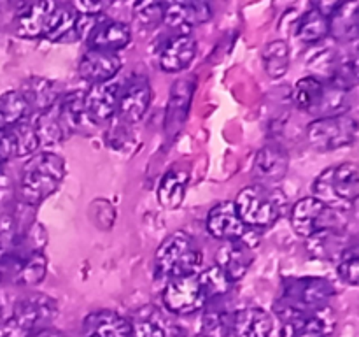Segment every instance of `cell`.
Masks as SVG:
<instances>
[{
  "instance_id": "cell-11",
  "label": "cell",
  "mask_w": 359,
  "mask_h": 337,
  "mask_svg": "<svg viewBox=\"0 0 359 337\" xmlns=\"http://www.w3.org/2000/svg\"><path fill=\"white\" fill-rule=\"evenodd\" d=\"M153 102V88L146 77H135L119 86L116 116L126 125L140 121Z\"/></svg>"
},
{
  "instance_id": "cell-15",
  "label": "cell",
  "mask_w": 359,
  "mask_h": 337,
  "mask_svg": "<svg viewBox=\"0 0 359 337\" xmlns=\"http://www.w3.org/2000/svg\"><path fill=\"white\" fill-rule=\"evenodd\" d=\"M290 168V154L280 144H266L256 153L255 164H252V174H255L258 185L276 186Z\"/></svg>"
},
{
  "instance_id": "cell-25",
  "label": "cell",
  "mask_w": 359,
  "mask_h": 337,
  "mask_svg": "<svg viewBox=\"0 0 359 337\" xmlns=\"http://www.w3.org/2000/svg\"><path fill=\"white\" fill-rule=\"evenodd\" d=\"M56 112L65 128L67 136L70 133H84L93 126L84 109V91L74 90L63 95L56 104Z\"/></svg>"
},
{
  "instance_id": "cell-1",
  "label": "cell",
  "mask_w": 359,
  "mask_h": 337,
  "mask_svg": "<svg viewBox=\"0 0 359 337\" xmlns=\"http://www.w3.org/2000/svg\"><path fill=\"white\" fill-rule=\"evenodd\" d=\"M333 295H335V286L326 277H286L283 281L280 295L273 302V311L283 323L304 312L326 308L330 305Z\"/></svg>"
},
{
  "instance_id": "cell-32",
  "label": "cell",
  "mask_w": 359,
  "mask_h": 337,
  "mask_svg": "<svg viewBox=\"0 0 359 337\" xmlns=\"http://www.w3.org/2000/svg\"><path fill=\"white\" fill-rule=\"evenodd\" d=\"M263 67L265 72L269 74L272 79H280L286 76L287 69L291 63V48L286 41L283 39H276L270 41L269 44L263 48L262 51Z\"/></svg>"
},
{
  "instance_id": "cell-19",
  "label": "cell",
  "mask_w": 359,
  "mask_h": 337,
  "mask_svg": "<svg viewBox=\"0 0 359 337\" xmlns=\"http://www.w3.org/2000/svg\"><path fill=\"white\" fill-rule=\"evenodd\" d=\"M123 67V58L118 53L90 49L79 62V76L93 84L111 83Z\"/></svg>"
},
{
  "instance_id": "cell-16",
  "label": "cell",
  "mask_w": 359,
  "mask_h": 337,
  "mask_svg": "<svg viewBox=\"0 0 359 337\" xmlns=\"http://www.w3.org/2000/svg\"><path fill=\"white\" fill-rule=\"evenodd\" d=\"M58 4L53 0H44V2H32L25 4L16 14L14 28L16 34L23 39H39L48 34L49 23L55 14Z\"/></svg>"
},
{
  "instance_id": "cell-45",
  "label": "cell",
  "mask_w": 359,
  "mask_h": 337,
  "mask_svg": "<svg viewBox=\"0 0 359 337\" xmlns=\"http://www.w3.org/2000/svg\"><path fill=\"white\" fill-rule=\"evenodd\" d=\"M0 281H2V277H0Z\"/></svg>"
},
{
  "instance_id": "cell-9",
  "label": "cell",
  "mask_w": 359,
  "mask_h": 337,
  "mask_svg": "<svg viewBox=\"0 0 359 337\" xmlns=\"http://www.w3.org/2000/svg\"><path fill=\"white\" fill-rule=\"evenodd\" d=\"M56 315H58V304L55 298L48 297L46 293H32L14 304L11 319L32 336L39 330L48 329Z\"/></svg>"
},
{
  "instance_id": "cell-23",
  "label": "cell",
  "mask_w": 359,
  "mask_h": 337,
  "mask_svg": "<svg viewBox=\"0 0 359 337\" xmlns=\"http://www.w3.org/2000/svg\"><path fill=\"white\" fill-rule=\"evenodd\" d=\"M193 93H195V79L193 77H181L172 84L170 100H168L167 116H165V126L170 133L179 132L182 123L188 118Z\"/></svg>"
},
{
  "instance_id": "cell-33",
  "label": "cell",
  "mask_w": 359,
  "mask_h": 337,
  "mask_svg": "<svg viewBox=\"0 0 359 337\" xmlns=\"http://www.w3.org/2000/svg\"><path fill=\"white\" fill-rule=\"evenodd\" d=\"M196 277H198L200 286H202L203 293H205L207 305H212L214 302H219L221 298L226 297L231 291V288H233V283L228 279L226 274H224L217 265H210L207 267V269L200 270V272L196 274Z\"/></svg>"
},
{
  "instance_id": "cell-41",
  "label": "cell",
  "mask_w": 359,
  "mask_h": 337,
  "mask_svg": "<svg viewBox=\"0 0 359 337\" xmlns=\"http://www.w3.org/2000/svg\"><path fill=\"white\" fill-rule=\"evenodd\" d=\"M11 158H14V151H13V143H11L9 132H7V128L0 130V165L9 161Z\"/></svg>"
},
{
  "instance_id": "cell-26",
  "label": "cell",
  "mask_w": 359,
  "mask_h": 337,
  "mask_svg": "<svg viewBox=\"0 0 359 337\" xmlns=\"http://www.w3.org/2000/svg\"><path fill=\"white\" fill-rule=\"evenodd\" d=\"M20 91L25 97V100H27L32 114L49 111L62 98V90H60L58 83H55L51 79H46V77H28Z\"/></svg>"
},
{
  "instance_id": "cell-29",
  "label": "cell",
  "mask_w": 359,
  "mask_h": 337,
  "mask_svg": "<svg viewBox=\"0 0 359 337\" xmlns=\"http://www.w3.org/2000/svg\"><path fill=\"white\" fill-rule=\"evenodd\" d=\"M30 121L35 130V136L39 139V147L58 146L62 140H65V137H69L65 128H63L62 121H60L56 105L53 109H49V111L37 112V114L30 116Z\"/></svg>"
},
{
  "instance_id": "cell-39",
  "label": "cell",
  "mask_w": 359,
  "mask_h": 337,
  "mask_svg": "<svg viewBox=\"0 0 359 337\" xmlns=\"http://www.w3.org/2000/svg\"><path fill=\"white\" fill-rule=\"evenodd\" d=\"M165 2H140L133 6V20L146 28H156L163 23Z\"/></svg>"
},
{
  "instance_id": "cell-22",
  "label": "cell",
  "mask_w": 359,
  "mask_h": 337,
  "mask_svg": "<svg viewBox=\"0 0 359 337\" xmlns=\"http://www.w3.org/2000/svg\"><path fill=\"white\" fill-rule=\"evenodd\" d=\"M83 337H130V319L111 309H98L84 318Z\"/></svg>"
},
{
  "instance_id": "cell-6",
  "label": "cell",
  "mask_w": 359,
  "mask_h": 337,
  "mask_svg": "<svg viewBox=\"0 0 359 337\" xmlns=\"http://www.w3.org/2000/svg\"><path fill=\"white\" fill-rule=\"evenodd\" d=\"M347 211L332 209L314 197H304L290 209V221L294 234L309 239L312 235L333 228H346Z\"/></svg>"
},
{
  "instance_id": "cell-14",
  "label": "cell",
  "mask_w": 359,
  "mask_h": 337,
  "mask_svg": "<svg viewBox=\"0 0 359 337\" xmlns=\"http://www.w3.org/2000/svg\"><path fill=\"white\" fill-rule=\"evenodd\" d=\"M212 9L205 2H165L163 25L175 34H191V28L207 23Z\"/></svg>"
},
{
  "instance_id": "cell-24",
  "label": "cell",
  "mask_w": 359,
  "mask_h": 337,
  "mask_svg": "<svg viewBox=\"0 0 359 337\" xmlns=\"http://www.w3.org/2000/svg\"><path fill=\"white\" fill-rule=\"evenodd\" d=\"M132 41V28L123 21L109 20L105 18L93 34L88 39V46L90 49H97V51H109L118 53L125 49Z\"/></svg>"
},
{
  "instance_id": "cell-36",
  "label": "cell",
  "mask_w": 359,
  "mask_h": 337,
  "mask_svg": "<svg viewBox=\"0 0 359 337\" xmlns=\"http://www.w3.org/2000/svg\"><path fill=\"white\" fill-rule=\"evenodd\" d=\"M7 132H9L11 143H13L14 158H30L32 154L37 153L39 139L35 136L30 118L13 125L11 128H7Z\"/></svg>"
},
{
  "instance_id": "cell-38",
  "label": "cell",
  "mask_w": 359,
  "mask_h": 337,
  "mask_svg": "<svg viewBox=\"0 0 359 337\" xmlns=\"http://www.w3.org/2000/svg\"><path fill=\"white\" fill-rule=\"evenodd\" d=\"M337 274L340 279L349 286H358L359 284V248L358 244H351L342 256L339 258L337 265Z\"/></svg>"
},
{
  "instance_id": "cell-7",
  "label": "cell",
  "mask_w": 359,
  "mask_h": 337,
  "mask_svg": "<svg viewBox=\"0 0 359 337\" xmlns=\"http://www.w3.org/2000/svg\"><path fill=\"white\" fill-rule=\"evenodd\" d=\"M358 139V121L351 114L318 118L307 126V140L316 151L328 153L351 146Z\"/></svg>"
},
{
  "instance_id": "cell-34",
  "label": "cell",
  "mask_w": 359,
  "mask_h": 337,
  "mask_svg": "<svg viewBox=\"0 0 359 337\" xmlns=\"http://www.w3.org/2000/svg\"><path fill=\"white\" fill-rule=\"evenodd\" d=\"M32 116L27 100L21 91H7L0 95V130L11 128L16 123L28 119Z\"/></svg>"
},
{
  "instance_id": "cell-42",
  "label": "cell",
  "mask_w": 359,
  "mask_h": 337,
  "mask_svg": "<svg viewBox=\"0 0 359 337\" xmlns=\"http://www.w3.org/2000/svg\"><path fill=\"white\" fill-rule=\"evenodd\" d=\"M77 14H100L104 11V4L97 2H74L70 4Z\"/></svg>"
},
{
  "instance_id": "cell-21",
  "label": "cell",
  "mask_w": 359,
  "mask_h": 337,
  "mask_svg": "<svg viewBox=\"0 0 359 337\" xmlns=\"http://www.w3.org/2000/svg\"><path fill=\"white\" fill-rule=\"evenodd\" d=\"M255 262V253L242 241H228L217 248L216 265L223 270L231 283L241 281L251 269Z\"/></svg>"
},
{
  "instance_id": "cell-2",
  "label": "cell",
  "mask_w": 359,
  "mask_h": 337,
  "mask_svg": "<svg viewBox=\"0 0 359 337\" xmlns=\"http://www.w3.org/2000/svg\"><path fill=\"white\" fill-rule=\"evenodd\" d=\"M65 178V160L53 151H39L27 158L18 181V195L25 206H39L51 197Z\"/></svg>"
},
{
  "instance_id": "cell-44",
  "label": "cell",
  "mask_w": 359,
  "mask_h": 337,
  "mask_svg": "<svg viewBox=\"0 0 359 337\" xmlns=\"http://www.w3.org/2000/svg\"><path fill=\"white\" fill-rule=\"evenodd\" d=\"M195 337H217V336H205V333H198V336H195Z\"/></svg>"
},
{
  "instance_id": "cell-40",
  "label": "cell",
  "mask_w": 359,
  "mask_h": 337,
  "mask_svg": "<svg viewBox=\"0 0 359 337\" xmlns=\"http://www.w3.org/2000/svg\"><path fill=\"white\" fill-rule=\"evenodd\" d=\"M133 140H135V136H133V132L130 130V125L123 123L121 119H118V121L109 128V132L105 133V143L118 151L130 150Z\"/></svg>"
},
{
  "instance_id": "cell-43",
  "label": "cell",
  "mask_w": 359,
  "mask_h": 337,
  "mask_svg": "<svg viewBox=\"0 0 359 337\" xmlns=\"http://www.w3.org/2000/svg\"><path fill=\"white\" fill-rule=\"evenodd\" d=\"M30 337H65V333L58 329H51V326H48V329H42L39 330V332L32 333Z\"/></svg>"
},
{
  "instance_id": "cell-30",
  "label": "cell",
  "mask_w": 359,
  "mask_h": 337,
  "mask_svg": "<svg viewBox=\"0 0 359 337\" xmlns=\"http://www.w3.org/2000/svg\"><path fill=\"white\" fill-rule=\"evenodd\" d=\"M323 95H325V81L316 76H307L297 81L291 98L300 111L318 114Z\"/></svg>"
},
{
  "instance_id": "cell-31",
  "label": "cell",
  "mask_w": 359,
  "mask_h": 337,
  "mask_svg": "<svg viewBox=\"0 0 359 337\" xmlns=\"http://www.w3.org/2000/svg\"><path fill=\"white\" fill-rule=\"evenodd\" d=\"M188 172L177 171L172 168L167 174L161 178L160 185H158V202L160 206L167 207V209H177L182 204L186 195V188H188Z\"/></svg>"
},
{
  "instance_id": "cell-3",
  "label": "cell",
  "mask_w": 359,
  "mask_h": 337,
  "mask_svg": "<svg viewBox=\"0 0 359 337\" xmlns=\"http://www.w3.org/2000/svg\"><path fill=\"white\" fill-rule=\"evenodd\" d=\"M233 204L245 227L258 232L276 225L290 211L286 193L279 186L258 183L242 188Z\"/></svg>"
},
{
  "instance_id": "cell-35",
  "label": "cell",
  "mask_w": 359,
  "mask_h": 337,
  "mask_svg": "<svg viewBox=\"0 0 359 337\" xmlns=\"http://www.w3.org/2000/svg\"><path fill=\"white\" fill-rule=\"evenodd\" d=\"M330 35V21L326 14H323L318 7L311 6V9L302 16L298 25V39L307 44H318Z\"/></svg>"
},
{
  "instance_id": "cell-12",
  "label": "cell",
  "mask_w": 359,
  "mask_h": 337,
  "mask_svg": "<svg viewBox=\"0 0 359 337\" xmlns=\"http://www.w3.org/2000/svg\"><path fill=\"white\" fill-rule=\"evenodd\" d=\"M335 326V312L330 305H326L283 322L280 337H330Z\"/></svg>"
},
{
  "instance_id": "cell-20",
  "label": "cell",
  "mask_w": 359,
  "mask_h": 337,
  "mask_svg": "<svg viewBox=\"0 0 359 337\" xmlns=\"http://www.w3.org/2000/svg\"><path fill=\"white\" fill-rule=\"evenodd\" d=\"M130 337H186L179 326L165 318L163 312L154 305H144L130 319Z\"/></svg>"
},
{
  "instance_id": "cell-28",
  "label": "cell",
  "mask_w": 359,
  "mask_h": 337,
  "mask_svg": "<svg viewBox=\"0 0 359 337\" xmlns=\"http://www.w3.org/2000/svg\"><path fill=\"white\" fill-rule=\"evenodd\" d=\"M359 2H340L330 14V34L339 42H356L359 30Z\"/></svg>"
},
{
  "instance_id": "cell-18",
  "label": "cell",
  "mask_w": 359,
  "mask_h": 337,
  "mask_svg": "<svg viewBox=\"0 0 359 337\" xmlns=\"http://www.w3.org/2000/svg\"><path fill=\"white\" fill-rule=\"evenodd\" d=\"M118 83L93 84L88 91H84V109L93 125L112 121L118 111Z\"/></svg>"
},
{
  "instance_id": "cell-37",
  "label": "cell",
  "mask_w": 359,
  "mask_h": 337,
  "mask_svg": "<svg viewBox=\"0 0 359 337\" xmlns=\"http://www.w3.org/2000/svg\"><path fill=\"white\" fill-rule=\"evenodd\" d=\"M76 18L77 13L70 6H62L58 4L55 14L51 18V23H49L48 34L44 35V39L51 42H60L63 39L69 37L70 34H74V27H76Z\"/></svg>"
},
{
  "instance_id": "cell-5",
  "label": "cell",
  "mask_w": 359,
  "mask_h": 337,
  "mask_svg": "<svg viewBox=\"0 0 359 337\" xmlns=\"http://www.w3.org/2000/svg\"><path fill=\"white\" fill-rule=\"evenodd\" d=\"M312 197L325 206L349 211L359 197V171L353 161L325 168L312 183Z\"/></svg>"
},
{
  "instance_id": "cell-10",
  "label": "cell",
  "mask_w": 359,
  "mask_h": 337,
  "mask_svg": "<svg viewBox=\"0 0 359 337\" xmlns=\"http://www.w3.org/2000/svg\"><path fill=\"white\" fill-rule=\"evenodd\" d=\"M273 318L266 309L251 305L228 312L221 337H270Z\"/></svg>"
},
{
  "instance_id": "cell-4",
  "label": "cell",
  "mask_w": 359,
  "mask_h": 337,
  "mask_svg": "<svg viewBox=\"0 0 359 337\" xmlns=\"http://www.w3.org/2000/svg\"><path fill=\"white\" fill-rule=\"evenodd\" d=\"M154 267L160 276L168 279L198 274L202 267V249L188 232H172L158 246Z\"/></svg>"
},
{
  "instance_id": "cell-13",
  "label": "cell",
  "mask_w": 359,
  "mask_h": 337,
  "mask_svg": "<svg viewBox=\"0 0 359 337\" xmlns=\"http://www.w3.org/2000/svg\"><path fill=\"white\" fill-rule=\"evenodd\" d=\"M207 230L214 239L221 242H244L251 228L245 227L244 221L241 220L233 200H223V202L216 204L207 214Z\"/></svg>"
},
{
  "instance_id": "cell-27",
  "label": "cell",
  "mask_w": 359,
  "mask_h": 337,
  "mask_svg": "<svg viewBox=\"0 0 359 337\" xmlns=\"http://www.w3.org/2000/svg\"><path fill=\"white\" fill-rule=\"evenodd\" d=\"M305 246L314 258L339 260L351 244L346 228H333L305 239Z\"/></svg>"
},
{
  "instance_id": "cell-17",
  "label": "cell",
  "mask_w": 359,
  "mask_h": 337,
  "mask_svg": "<svg viewBox=\"0 0 359 337\" xmlns=\"http://www.w3.org/2000/svg\"><path fill=\"white\" fill-rule=\"evenodd\" d=\"M196 56V41L191 34H175L165 41L158 53V65L163 72L177 74L188 69Z\"/></svg>"
},
{
  "instance_id": "cell-8",
  "label": "cell",
  "mask_w": 359,
  "mask_h": 337,
  "mask_svg": "<svg viewBox=\"0 0 359 337\" xmlns=\"http://www.w3.org/2000/svg\"><path fill=\"white\" fill-rule=\"evenodd\" d=\"M161 300H163V308L168 312L177 316L195 315L207 305L205 293L200 286L196 274L174 277V279L168 281L163 295H161Z\"/></svg>"
}]
</instances>
